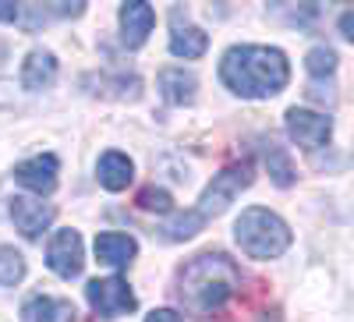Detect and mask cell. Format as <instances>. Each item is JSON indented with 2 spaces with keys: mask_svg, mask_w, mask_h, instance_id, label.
Instances as JSON below:
<instances>
[{
  "mask_svg": "<svg viewBox=\"0 0 354 322\" xmlns=\"http://www.w3.org/2000/svg\"><path fill=\"white\" fill-rule=\"evenodd\" d=\"M234 241H238V248L248 258L270 262V258H280L290 248V227L277 213L252 206L238 216V223H234Z\"/></svg>",
  "mask_w": 354,
  "mask_h": 322,
  "instance_id": "3957f363",
  "label": "cell"
},
{
  "mask_svg": "<svg viewBox=\"0 0 354 322\" xmlns=\"http://www.w3.org/2000/svg\"><path fill=\"white\" fill-rule=\"evenodd\" d=\"M241 287V273L238 266L220 255V252H202L195 255L188 266L177 276V294H181V305L192 315H213L220 312Z\"/></svg>",
  "mask_w": 354,
  "mask_h": 322,
  "instance_id": "7a4b0ae2",
  "label": "cell"
},
{
  "mask_svg": "<svg viewBox=\"0 0 354 322\" xmlns=\"http://www.w3.org/2000/svg\"><path fill=\"white\" fill-rule=\"evenodd\" d=\"M209 50V36L202 32L198 25H177L170 32V53L174 57H185V61H195Z\"/></svg>",
  "mask_w": 354,
  "mask_h": 322,
  "instance_id": "9a60e30c",
  "label": "cell"
},
{
  "mask_svg": "<svg viewBox=\"0 0 354 322\" xmlns=\"http://www.w3.org/2000/svg\"><path fill=\"white\" fill-rule=\"evenodd\" d=\"M53 82H57V57L50 50H32L21 64V89L43 93Z\"/></svg>",
  "mask_w": 354,
  "mask_h": 322,
  "instance_id": "7c38bea8",
  "label": "cell"
},
{
  "mask_svg": "<svg viewBox=\"0 0 354 322\" xmlns=\"http://www.w3.org/2000/svg\"><path fill=\"white\" fill-rule=\"evenodd\" d=\"M156 25V11L142 0H131V4H121V39L128 50H138L145 39H149Z\"/></svg>",
  "mask_w": 354,
  "mask_h": 322,
  "instance_id": "30bf717a",
  "label": "cell"
},
{
  "mask_svg": "<svg viewBox=\"0 0 354 322\" xmlns=\"http://www.w3.org/2000/svg\"><path fill=\"white\" fill-rule=\"evenodd\" d=\"M262 156H266V167H270V178H273L277 188H290L294 181H298V173H294V163H290V156H287L283 145L266 142V145H262Z\"/></svg>",
  "mask_w": 354,
  "mask_h": 322,
  "instance_id": "2e32d148",
  "label": "cell"
},
{
  "mask_svg": "<svg viewBox=\"0 0 354 322\" xmlns=\"http://www.w3.org/2000/svg\"><path fill=\"white\" fill-rule=\"evenodd\" d=\"M202 223H205V216H202L198 209H185V213H177V216L163 227V238H167V241H188V238H195V234L202 230Z\"/></svg>",
  "mask_w": 354,
  "mask_h": 322,
  "instance_id": "e0dca14e",
  "label": "cell"
},
{
  "mask_svg": "<svg viewBox=\"0 0 354 322\" xmlns=\"http://www.w3.org/2000/svg\"><path fill=\"white\" fill-rule=\"evenodd\" d=\"M145 322H185V319L177 315L174 308H156L153 315H145Z\"/></svg>",
  "mask_w": 354,
  "mask_h": 322,
  "instance_id": "7402d4cb",
  "label": "cell"
},
{
  "mask_svg": "<svg viewBox=\"0 0 354 322\" xmlns=\"http://www.w3.org/2000/svg\"><path fill=\"white\" fill-rule=\"evenodd\" d=\"M305 68H308L312 78H326V75L337 71V53L330 46H312L308 57H305Z\"/></svg>",
  "mask_w": 354,
  "mask_h": 322,
  "instance_id": "d6986e66",
  "label": "cell"
},
{
  "mask_svg": "<svg viewBox=\"0 0 354 322\" xmlns=\"http://www.w3.org/2000/svg\"><path fill=\"white\" fill-rule=\"evenodd\" d=\"M21 322H57V301H50L43 294L28 298L21 308Z\"/></svg>",
  "mask_w": 354,
  "mask_h": 322,
  "instance_id": "ffe728a7",
  "label": "cell"
},
{
  "mask_svg": "<svg viewBox=\"0 0 354 322\" xmlns=\"http://www.w3.org/2000/svg\"><path fill=\"white\" fill-rule=\"evenodd\" d=\"M96 178H100V184H103L106 191H124V188L131 184V178H135V167H131V160H128L124 153L110 149V153H103L100 163H96Z\"/></svg>",
  "mask_w": 354,
  "mask_h": 322,
  "instance_id": "4fadbf2b",
  "label": "cell"
},
{
  "mask_svg": "<svg viewBox=\"0 0 354 322\" xmlns=\"http://www.w3.org/2000/svg\"><path fill=\"white\" fill-rule=\"evenodd\" d=\"M11 220L25 238H39V234L53 223V206L36 195H15L11 198Z\"/></svg>",
  "mask_w": 354,
  "mask_h": 322,
  "instance_id": "ba28073f",
  "label": "cell"
},
{
  "mask_svg": "<svg viewBox=\"0 0 354 322\" xmlns=\"http://www.w3.org/2000/svg\"><path fill=\"white\" fill-rule=\"evenodd\" d=\"M195 75H188L185 68H167L163 75H160V93H163V100L167 103H174V106H185V103H192L195 100Z\"/></svg>",
  "mask_w": 354,
  "mask_h": 322,
  "instance_id": "5bb4252c",
  "label": "cell"
},
{
  "mask_svg": "<svg viewBox=\"0 0 354 322\" xmlns=\"http://www.w3.org/2000/svg\"><path fill=\"white\" fill-rule=\"evenodd\" d=\"M283 124H287L290 142L301 145V149H322V145L330 142V135H333V117L305 110V106H290L283 113Z\"/></svg>",
  "mask_w": 354,
  "mask_h": 322,
  "instance_id": "5b68a950",
  "label": "cell"
},
{
  "mask_svg": "<svg viewBox=\"0 0 354 322\" xmlns=\"http://www.w3.org/2000/svg\"><path fill=\"white\" fill-rule=\"evenodd\" d=\"M340 32H344V39H347V43H354V11L340 15Z\"/></svg>",
  "mask_w": 354,
  "mask_h": 322,
  "instance_id": "cb8c5ba5",
  "label": "cell"
},
{
  "mask_svg": "<svg viewBox=\"0 0 354 322\" xmlns=\"http://www.w3.org/2000/svg\"><path fill=\"white\" fill-rule=\"evenodd\" d=\"M82 11H85V4H53L50 8V15H61V18H75Z\"/></svg>",
  "mask_w": 354,
  "mask_h": 322,
  "instance_id": "603a6c76",
  "label": "cell"
},
{
  "mask_svg": "<svg viewBox=\"0 0 354 322\" xmlns=\"http://www.w3.org/2000/svg\"><path fill=\"white\" fill-rule=\"evenodd\" d=\"M21 276H25V258H21V252L0 245V287H15V283H21Z\"/></svg>",
  "mask_w": 354,
  "mask_h": 322,
  "instance_id": "ac0fdd59",
  "label": "cell"
},
{
  "mask_svg": "<svg viewBox=\"0 0 354 322\" xmlns=\"http://www.w3.org/2000/svg\"><path fill=\"white\" fill-rule=\"evenodd\" d=\"M57 170H61V163H57V156H32V160H21L15 167V181L25 184L28 191L36 195H50L57 188Z\"/></svg>",
  "mask_w": 354,
  "mask_h": 322,
  "instance_id": "9c48e42d",
  "label": "cell"
},
{
  "mask_svg": "<svg viewBox=\"0 0 354 322\" xmlns=\"http://www.w3.org/2000/svg\"><path fill=\"white\" fill-rule=\"evenodd\" d=\"M85 298L88 305H93L103 319H117V315H128L135 312V294H131V287L121 280V276H103V280H93L85 287Z\"/></svg>",
  "mask_w": 354,
  "mask_h": 322,
  "instance_id": "8992f818",
  "label": "cell"
},
{
  "mask_svg": "<svg viewBox=\"0 0 354 322\" xmlns=\"http://www.w3.org/2000/svg\"><path fill=\"white\" fill-rule=\"evenodd\" d=\"M82 238H78V230H57L50 245H46V266L57 273V276H64V280H75L82 273Z\"/></svg>",
  "mask_w": 354,
  "mask_h": 322,
  "instance_id": "52a82bcc",
  "label": "cell"
},
{
  "mask_svg": "<svg viewBox=\"0 0 354 322\" xmlns=\"http://www.w3.org/2000/svg\"><path fill=\"white\" fill-rule=\"evenodd\" d=\"M138 206L149 209V213H174V198L163 191V188H145L138 195Z\"/></svg>",
  "mask_w": 354,
  "mask_h": 322,
  "instance_id": "44dd1931",
  "label": "cell"
},
{
  "mask_svg": "<svg viewBox=\"0 0 354 322\" xmlns=\"http://www.w3.org/2000/svg\"><path fill=\"white\" fill-rule=\"evenodd\" d=\"M252 163H234V167H227V170H220L216 178H213V184L202 191V198H198V213L209 220V216H220L234 198H238L248 184H252Z\"/></svg>",
  "mask_w": 354,
  "mask_h": 322,
  "instance_id": "277c9868",
  "label": "cell"
},
{
  "mask_svg": "<svg viewBox=\"0 0 354 322\" xmlns=\"http://www.w3.org/2000/svg\"><path fill=\"white\" fill-rule=\"evenodd\" d=\"M135 255H138V245H135V238H128V234L106 230V234L96 238V258L110 269H128L135 262Z\"/></svg>",
  "mask_w": 354,
  "mask_h": 322,
  "instance_id": "8fae6325",
  "label": "cell"
},
{
  "mask_svg": "<svg viewBox=\"0 0 354 322\" xmlns=\"http://www.w3.org/2000/svg\"><path fill=\"white\" fill-rule=\"evenodd\" d=\"M220 82L241 100H270L287 89L290 64L277 46H230L220 61Z\"/></svg>",
  "mask_w": 354,
  "mask_h": 322,
  "instance_id": "6da1fadb",
  "label": "cell"
}]
</instances>
